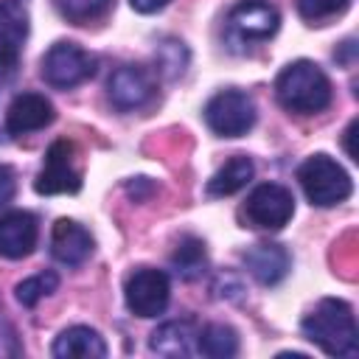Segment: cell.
<instances>
[{
	"instance_id": "cell-10",
	"label": "cell",
	"mask_w": 359,
	"mask_h": 359,
	"mask_svg": "<svg viewBox=\"0 0 359 359\" xmlns=\"http://www.w3.org/2000/svg\"><path fill=\"white\" fill-rule=\"evenodd\" d=\"M28 36V0H0V79L14 76Z\"/></svg>"
},
{
	"instance_id": "cell-19",
	"label": "cell",
	"mask_w": 359,
	"mask_h": 359,
	"mask_svg": "<svg viewBox=\"0 0 359 359\" xmlns=\"http://www.w3.org/2000/svg\"><path fill=\"white\" fill-rule=\"evenodd\" d=\"M238 351V337L230 325L222 323H210L199 331L196 337V353L210 356V359H230Z\"/></svg>"
},
{
	"instance_id": "cell-9",
	"label": "cell",
	"mask_w": 359,
	"mask_h": 359,
	"mask_svg": "<svg viewBox=\"0 0 359 359\" xmlns=\"http://www.w3.org/2000/svg\"><path fill=\"white\" fill-rule=\"evenodd\" d=\"M76 146L70 140H53L50 149L45 151V165L34 180V191L42 196L53 194H76L81 188V174L73 165Z\"/></svg>"
},
{
	"instance_id": "cell-16",
	"label": "cell",
	"mask_w": 359,
	"mask_h": 359,
	"mask_svg": "<svg viewBox=\"0 0 359 359\" xmlns=\"http://www.w3.org/2000/svg\"><path fill=\"white\" fill-rule=\"evenodd\" d=\"M244 266L261 286H275L289 275L292 258L280 244H255L244 252Z\"/></svg>"
},
{
	"instance_id": "cell-6",
	"label": "cell",
	"mask_w": 359,
	"mask_h": 359,
	"mask_svg": "<svg viewBox=\"0 0 359 359\" xmlns=\"http://www.w3.org/2000/svg\"><path fill=\"white\" fill-rule=\"evenodd\" d=\"M95 73V59L73 42H56L42 56V79L56 90H70Z\"/></svg>"
},
{
	"instance_id": "cell-25",
	"label": "cell",
	"mask_w": 359,
	"mask_h": 359,
	"mask_svg": "<svg viewBox=\"0 0 359 359\" xmlns=\"http://www.w3.org/2000/svg\"><path fill=\"white\" fill-rule=\"evenodd\" d=\"M20 353H22V345H20L14 325L6 320L3 306H0V356H20Z\"/></svg>"
},
{
	"instance_id": "cell-17",
	"label": "cell",
	"mask_w": 359,
	"mask_h": 359,
	"mask_svg": "<svg viewBox=\"0 0 359 359\" xmlns=\"http://www.w3.org/2000/svg\"><path fill=\"white\" fill-rule=\"evenodd\" d=\"M109 353L104 337L90 325L65 328L53 342L56 359H104Z\"/></svg>"
},
{
	"instance_id": "cell-7",
	"label": "cell",
	"mask_w": 359,
	"mask_h": 359,
	"mask_svg": "<svg viewBox=\"0 0 359 359\" xmlns=\"http://www.w3.org/2000/svg\"><path fill=\"white\" fill-rule=\"evenodd\" d=\"M278 25H280V14L266 0H244L233 6L227 14V36L238 45L266 42L269 36H275Z\"/></svg>"
},
{
	"instance_id": "cell-27",
	"label": "cell",
	"mask_w": 359,
	"mask_h": 359,
	"mask_svg": "<svg viewBox=\"0 0 359 359\" xmlns=\"http://www.w3.org/2000/svg\"><path fill=\"white\" fill-rule=\"evenodd\" d=\"M129 3H132V8L140 11V14H154V11H160V8L168 6V0H129Z\"/></svg>"
},
{
	"instance_id": "cell-1",
	"label": "cell",
	"mask_w": 359,
	"mask_h": 359,
	"mask_svg": "<svg viewBox=\"0 0 359 359\" xmlns=\"http://www.w3.org/2000/svg\"><path fill=\"white\" fill-rule=\"evenodd\" d=\"M303 337L314 342L323 353L337 359H356L359 356V328L353 309L339 297L320 300L300 323Z\"/></svg>"
},
{
	"instance_id": "cell-12",
	"label": "cell",
	"mask_w": 359,
	"mask_h": 359,
	"mask_svg": "<svg viewBox=\"0 0 359 359\" xmlns=\"http://www.w3.org/2000/svg\"><path fill=\"white\" fill-rule=\"evenodd\" d=\"M39 238L36 216L28 210H8L0 216V255L3 258H25L34 252Z\"/></svg>"
},
{
	"instance_id": "cell-23",
	"label": "cell",
	"mask_w": 359,
	"mask_h": 359,
	"mask_svg": "<svg viewBox=\"0 0 359 359\" xmlns=\"http://www.w3.org/2000/svg\"><path fill=\"white\" fill-rule=\"evenodd\" d=\"M53 3L62 17H67L76 25H84L90 20H98L109 8L112 0H53Z\"/></svg>"
},
{
	"instance_id": "cell-8",
	"label": "cell",
	"mask_w": 359,
	"mask_h": 359,
	"mask_svg": "<svg viewBox=\"0 0 359 359\" xmlns=\"http://www.w3.org/2000/svg\"><path fill=\"white\" fill-rule=\"evenodd\" d=\"M123 297H126V309L137 317H157L165 311L168 300H171V280L163 269H135L126 278L123 286Z\"/></svg>"
},
{
	"instance_id": "cell-3",
	"label": "cell",
	"mask_w": 359,
	"mask_h": 359,
	"mask_svg": "<svg viewBox=\"0 0 359 359\" xmlns=\"http://www.w3.org/2000/svg\"><path fill=\"white\" fill-rule=\"evenodd\" d=\"M297 182H300L306 199L317 208H334V205L345 202L353 191L348 171L328 154H314V157L303 160L297 168Z\"/></svg>"
},
{
	"instance_id": "cell-20",
	"label": "cell",
	"mask_w": 359,
	"mask_h": 359,
	"mask_svg": "<svg viewBox=\"0 0 359 359\" xmlns=\"http://www.w3.org/2000/svg\"><path fill=\"white\" fill-rule=\"evenodd\" d=\"M171 266H174V272H177L180 278H185V280L199 278V275L205 272V266H208L205 244H202L199 238H194V236L180 238V244H177L174 252H171Z\"/></svg>"
},
{
	"instance_id": "cell-14",
	"label": "cell",
	"mask_w": 359,
	"mask_h": 359,
	"mask_svg": "<svg viewBox=\"0 0 359 359\" xmlns=\"http://www.w3.org/2000/svg\"><path fill=\"white\" fill-rule=\"evenodd\" d=\"M93 252V236L73 219H59L50 230V255L65 266H79Z\"/></svg>"
},
{
	"instance_id": "cell-15",
	"label": "cell",
	"mask_w": 359,
	"mask_h": 359,
	"mask_svg": "<svg viewBox=\"0 0 359 359\" xmlns=\"http://www.w3.org/2000/svg\"><path fill=\"white\" fill-rule=\"evenodd\" d=\"M196 337L199 328L194 320H168L151 331L149 348L168 359H185V356H196Z\"/></svg>"
},
{
	"instance_id": "cell-24",
	"label": "cell",
	"mask_w": 359,
	"mask_h": 359,
	"mask_svg": "<svg viewBox=\"0 0 359 359\" xmlns=\"http://www.w3.org/2000/svg\"><path fill=\"white\" fill-rule=\"evenodd\" d=\"M351 0H297V8H300V17L309 20V22H320V20H328V17H337L348 8Z\"/></svg>"
},
{
	"instance_id": "cell-13",
	"label": "cell",
	"mask_w": 359,
	"mask_h": 359,
	"mask_svg": "<svg viewBox=\"0 0 359 359\" xmlns=\"http://www.w3.org/2000/svg\"><path fill=\"white\" fill-rule=\"evenodd\" d=\"M56 118L53 104L39 93H20L6 112V129L11 135H28L36 129H45Z\"/></svg>"
},
{
	"instance_id": "cell-28",
	"label": "cell",
	"mask_w": 359,
	"mask_h": 359,
	"mask_svg": "<svg viewBox=\"0 0 359 359\" xmlns=\"http://www.w3.org/2000/svg\"><path fill=\"white\" fill-rule=\"evenodd\" d=\"M353 135H356V121H351V126L345 129V151H348L351 160H359L356 157V149H353Z\"/></svg>"
},
{
	"instance_id": "cell-11",
	"label": "cell",
	"mask_w": 359,
	"mask_h": 359,
	"mask_svg": "<svg viewBox=\"0 0 359 359\" xmlns=\"http://www.w3.org/2000/svg\"><path fill=\"white\" fill-rule=\"evenodd\" d=\"M107 93H109V101L115 109L132 112V109L146 107L154 98V81L143 67L121 65L112 70V76L107 81Z\"/></svg>"
},
{
	"instance_id": "cell-26",
	"label": "cell",
	"mask_w": 359,
	"mask_h": 359,
	"mask_svg": "<svg viewBox=\"0 0 359 359\" xmlns=\"http://www.w3.org/2000/svg\"><path fill=\"white\" fill-rule=\"evenodd\" d=\"M14 191H17V180H14V171L8 165L0 163V208L8 205L14 199Z\"/></svg>"
},
{
	"instance_id": "cell-21",
	"label": "cell",
	"mask_w": 359,
	"mask_h": 359,
	"mask_svg": "<svg viewBox=\"0 0 359 359\" xmlns=\"http://www.w3.org/2000/svg\"><path fill=\"white\" fill-rule=\"evenodd\" d=\"M56 286H59L56 272H39V275H34V278L20 280L17 289H14V294H17V300H20L25 309H31V306H36L42 297L53 294Z\"/></svg>"
},
{
	"instance_id": "cell-2",
	"label": "cell",
	"mask_w": 359,
	"mask_h": 359,
	"mask_svg": "<svg viewBox=\"0 0 359 359\" xmlns=\"http://www.w3.org/2000/svg\"><path fill=\"white\" fill-rule=\"evenodd\" d=\"M275 95L283 109L297 115H314L331 104V81L314 62L297 59L280 70L275 81Z\"/></svg>"
},
{
	"instance_id": "cell-4",
	"label": "cell",
	"mask_w": 359,
	"mask_h": 359,
	"mask_svg": "<svg viewBox=\"0 0 359 359\" xmlns=\"http://www.w3.org/2000/svg\"><path fill=\"white\" fill-rule=\"evenodd\" d=\"M205 123L219 137H241L255 123V101L241 90H222L205 107Z\"/></svg>"
},
{
	"instance_id": "cell-18",
	"label": "cell",
	"mask_w": 359,
	"mask_h": 359,
	"mask_svg": "<svg viewBox=\"0 0 359 359\" xmlns=\"http://www.w3.org/2000/svg\"><path fill=\"white\" fill-rule=\"evenodd\" d=\"M252 174H255L252 160L244 157V154H236L208 180V194L210 196H230V194L241 191L252 180Z\"/></svg>"
},
{
	"instance_id": "cell-22",
	"label": "cell",
	"mask_w": 359,
	"mask_h": 359,
	"mask_svg": "<svg viewBox=\"0 0 359 359\" xmlns=\"http://www.w3.org/2000/svg\"><path fill=\"white\" fill-rule=\"evenodd\" d=\"M154 59H157V67H160V73H163L165 79H177V76L185 73L188 50H185L182 42H177V39H165V42L157 45Z\"/></svg>"
},
{
	"instance_id": "cell-5",
	"label": "cell",
	"mask_w": 359,
	"mask_h": 359,
	"mask_svg": "<svg viewBox=\"0 0 359 359\" xmlns=\"http://www.w3.org/2000/svg\"><path fill=\"white\" fill-rule=\"evenodd\" d=\"M241 216L261 230H280L283 224H289V219L294 216V196L289 188L278 185V182H261L252 188V194L247 196Z\"/></svg>"
}]
</instances>
